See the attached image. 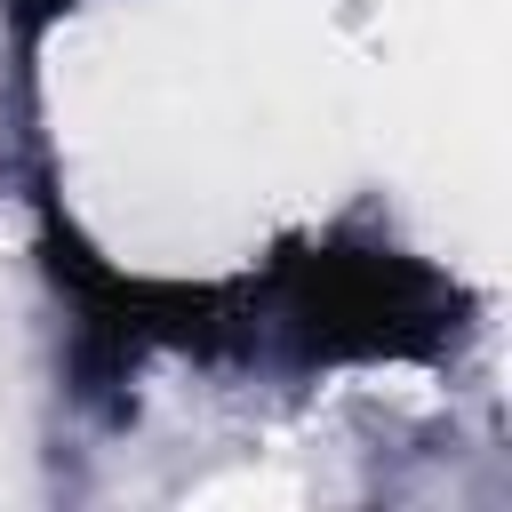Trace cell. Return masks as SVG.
<instances>
[{
  "mask_svg": "<svg viewBox=\"0 0 512 512\" xmlns=\"http://www.w3.org/2000/svg\"><path fill=\"white\" fill-rule=\"evenodd\" d=\"M288 320L320 360H432L464 296L392 248H312L280 264Z\"/></svg>",
  "mask_w": 512,
  "mask_h": 512,
  "instance_id": "obj_1",
  "label": "cell"
},
{
  "mask_svg": "<svg viewBox=\"0 0 512 512\" xmlns=\"http://www.w3.org/2000/svg\"><path fill=\"white\" fill-rule=\"evenodd\" d=\"M56 8H72V0H24V8H16V24H24V32H32V24H48V16H56Z\"/></svg>",
  "mask_w": 512,
  "mask_h": 512,
  "instance_id": "obj_2",
  "label": "cell"
}]
</instances>
